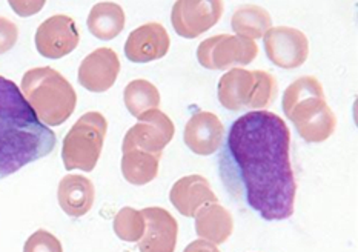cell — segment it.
<instances>
[{"label": "cell", "mask_w": 358, "mask_h": 252, "mask_svg": "<svg viewBox=\"0 0 358 252\" xmlns=\"http://www.w3.org/2000/svg\"><path fill=\"white\" fill-rule=\"evenodd\" d=\"M127 22L123 8L114 2H100L91 8L88 15L90 33L99 41H113L117 37Z\"/></svg>", "instance_id": "obj_19"}, {"label": "cell", "mask_w": 358, "mask_h": 252, "mask_svg": "<svg viewBox=\"0 0 358 252\" xmlns=\"http://www.w3.org/2000/svg\"><path fill=\"white\" fill-rule=\"evenodd\" d=\"M20 91L38 120L46 126H60L73 115L77 94L57 69L50 66L33 68L22 77Z\"/></svg>", "instance_id": "obj_4"}, {"label": "cell", "mask_w": 358, "mask_h": 252, "mask_svg": "<svg viewBox=\"0 0 358 252\" xmlns=\"http://www.w3.org/2000/svg\"><path fill=\"white\" fill-rule=\"evenodd\" d=\"M114 232L123 241H138L145 232V218L142 211L134 208L120 209L114 218Z\"/></svg>", "instance_id": "obj_23"}, {"label": "cell", "mask_w": 358, "mask_h": 252, "mask_svg": "<svg viewBox=\"0 0 358 252\" xmlns=\"http://www.w3.org/2000/svg\"><path fill=\"white\" fill-rule=\"evenodd\" d=\"M120 59L111 48H97L79 66V83L91 92H105L117 80Z\"/></svg>", "instance_id": "obj_13"}, {"label": "cell", "mask_w": 358, "mask_h": 252, "mask_svg": "<svg viewBox=\"0 0 358 252\" xmlns=\"http://www.w3.org/2000/svg\"><path fill=\"white\" fill-rule=\"evenodd\" d=\"M183 139L194 154L211 155L219 151L223 144L224 126L215 114L199 111L186 123Z\"/></svg>", "instance_id": "obj_15"}, {"label": "cell", "mask_w": 358, "mask_h": 252, "mask_svg": "<svg viewBox=\"0 0 358 252\" xmlns=\"http://www.w3.org/2000/svg\"><path fill=\"white\" fill-rule=\"evenodd\" d=\"M257 54H259V46L255 41L229 34L209 37L197 48L200 65L213 71H227L229 68L249 65Z\"/></svg>", "instance_id": "obj_7"}, {"label": "cell", "mask_w": 358, "mask_h": 252, "mask_svg": "<svg viewBox=\"0 0 358 252\" xmlns=\"http://www.w3.org/2000/svg\"><path fill=\"white\" fill-rule=\"evenodd\" d=\"M183 252H220V249L211 241L199 239V240H194L192 243H189V245L185 248Z\"/></svg>", "instance_id": "obj_27"}, {"label": "cell", "mask_w": 358, "mask_h": 252, "mask_svg": "<svg viewBox=\"0 0 358 252\" xmlns=\"http://www.w3.org/2000/svg\"><path fill=\"white\" fill-rule=\"evenodd\" d=\"M231 27L237 36L255 41V38H262L264 33L272 28V19L262 6L243 5L232 14Z\"/></svg>", "instance_id": "obj_21"}, {"label": "cell", "mask_w": 358, "mask_h": 252, "mask_svg": "<svg viewBox=\"0 0 358 252\" xmlns=\"http://www.w3.org/2000/svg\"><path fill=\"white\" fill-rule=\"evenodd\" d=\"M145 218L143 237L138 240L140 252H174L178 237V223L165 208L142 209Z\"/></svg>", "instance_id": "obj_12"}, {"label": "cell", "mask_w": 358, "mask_h": 252, "mask_svg": "<svg viewBox=\"0 0 358 252\" xmlns=\"http://www.w3.org/2000/svg\"><path fill=\"white\" fill-rule=\"evenodd\" d=\"M171 46L168 31L162 23L150 22L136 28L124 43V56L132 63H148L165 57Z\"/></svg>", "instance_id": "obj_14"}, {"label": "cell", "mask_w": 358, "mask_h": 252, "mask_svg": "<svg viewBox=\"0 0 358 252\" xmlns=\"http://www.w3.org/2000/svg\"><path fill=\"white\" fill-rule=\"evenodd\" d=\"M122 174L128 183L142 186L157 177L160 155L137 151V149H122Z\"/></svg>", "instance_id": "obj_20"}, {"label": "cell", "mask_w": 358, "mask_h": 252, "mask_svg": "<svg viewBox=\"0 0 358 252\" xmlns=\"http://www.w3.org/2000/svg\"><path fill=\"white\" fill-rule=\"evenodd\" d=\"M291 131L275 113L249 111L231 125L219 155L223 185L237 203L268 222L292 217L297 182Z\"/></svg>", "instance_id": "obj_1"}, {"label": "cell", "mask_w": 358, "mask_h": 252, "mask_svg": "<svg viewBox=\"0 0 358 252\" xmlns=\"http://www.w3.org/2000/svg\"><path fill=\"white\" fill-rule=\"evenodd\" d=\"M19 41V28L10 19L0 15V54H5L14 48Z\"/></svg>", "instance_id": "obj_25"}, {"label": "cell", "mask_w": 358, "mask_h": 252, "mask_svg": "<svg viewBox=\"0 0 358 252\" xmlns=\"http://www.w3.org/2000/svg\"><path fill=\"white\" fill-rule=\"evenodd\" d=\"M283 111L308 144H322L337 128V117L326 104L323 86L313 76H303L287 86Z\"/></svg>", "instance_id": "obj_3"}, {"label": "cell", "mask_w": 358, "mask_h": 252, "mask_svg": "<svg viewBox=\"0 0 358 252\" xmlns=\"http://www.w3.org/2000/svg\"><path fill=\"white\" fill-rule=\"evenodd\" d=\"M169 200L185 217H194L201 206L219 202L208 180L199 174L178 178L171 188Z\"/></svg>", "instance_id": "obj_16"}, {"label": "cell", "mask_w": 358, "mask_h": 252, "mask_svg": "<svg viewBox=\"0 0 358 252\" xmlns=\"http://www.w3.org/2000/svg\"><path fill=\"white\" fill-rule=\"evenodd\" d=\"M56 134L38 120L20 88L0 76V180L50 155Z\"/></svg>", "instance_id": "obj_2"}, {"label": "cell", "mask_w": 358, "mask_h": 252, "mask_svg": "<svg viewBox=\"0 0 358 252\" xmlns=\"http://www.w3.org/2000/svg\"><path fill=\"white\" fill-rule=\"evenodd\" d=\"M174 123L160 109H151L138 117V122L124 134L122 149L163 155V149L174 139Z\"/></svg>", "instance_id": "obj_8"}, {"label": "cell", "mask_w": 358, "mask_h": 252, "mask_svg": "<svg viewBox=\"0 0 358 252\" xmlns=\"http://www.w3.org/2000/svg\"><path fill=\"white\" fill-rule=\"evenodd\" d=\"M268 59L283 69L301 66L309 56V41L301 31L289 27L269 28L263 36Z\"/></svg>", "instance_id": "obj_11"}, {"label": "cell", "mask_w": 358, "mask_h": 252, "mask_svg": "<svg viewBox=\"0 0 358 252\" xmlns=\"http://www.w3.org/2000/svg\"><path fill=\"white\" fill-rule=\"evenodd\" d=\"M123 102L129 114L138 119L146 111L159 109L160 92L157 86L151 82L145 80V78H137V80H132L127 85L123 91Z\"/></svg>", "instance_id": "obj_22"}, {"label": "cell", "mask_w": 358, "mask_h": 252, "mask_svg": "<svg viewBox=\"0 0 358 252\" xmlns=\"http://www.w3.org/2000/svg\"><path fill=\"white\" fill-rule=\"evenodd\" d=\"M108 122L103 114L90 111L77 120L68 131L62 146V159L68 171H92L102 154Z\"/></svg>", "instance_id": "obj_6"}, {"label": "cell", "mask_w": 358, "mask_h": 252, "mask_svg": "<svg viewBox=\"0 0 358 252\" xmlns=\"http://www.w3.org/2000/svg\"><path fill=\"white\" fill-rule=\"evenodd\" d=\"M8 4L19 18H31L43 10L46 0H8Z\"/></svg>", "instance_id": "obj_26"}, {"label": "cell", "mask_w": 358, "mask_h": 252, "mask_svg": "<svg viewBox=\"0 0 358 252\" xmlns=\"http://www.w3.org/2000/svg\"><path fill=\"white\" fill-rule=\"evenodd\" d=\"M277 92L278 83L268 71H248L243 68H232L220 77L219 88H217L219 102L229 111L264 109L272 105Z\"/></svg>", "instance_id": "obj_5"}, {"label": "cell", "mask_w": 358, "mask_h": 252, "mask_svg": "<svg viewBox=\"0 0 358 252\" xmlns=\"http://www.w3.org/2000/svg\"><path fill=\"white\" fill-rule=\"evenodd\" d=\"M34 41L41 56L57 60L71 54L79 46L80 34L73 18L56 14L38 25Z\"/></svg>", "instance_id": "obj_10"}, {"label": "cell", "mask_w": 358, "mask_h": 252, "mask_svg": "<svg viewBox=\"0 0 358 252\" xmlns=\"http://www.w3.org/2000/svg\"><path fill=\"white\" fill-rule=\"evenodd\" d=\"M94 185L83 176H66L59 183V204L68 216L82 217L94 203Z\"/></svg>", "instance_id": "obj_18"}, {"label": "cell", "mask_w": 358, "mask_h": 252, "mask_svg": "<svg viewBox=\"0 0 358 252\" xmlns=\"http://www.w3.org/2000/svg\"><path fill=\"white\" fill-rule=\"evenodd\" d=\"M196 232L200 239L223 245L234 231V218L219 203H209L196 212Z\"/></svg>", "instance_id": "obj_17"}, {"label": "cell", "mask_w": 358, "mask_h": 252, "mask_svg": "<svg viewBox=\"0 0 358 252\" xmlns=\"http://www.w3.org/2000/svg\"><path fill=\"white\" fill-rule=\"evenodd\" d=\"M23 252H64V249L52 234L41 230L28 239Z\"/></svg>", "instance_id": "obj_24"}, {"label": "cell", "mask_w": 358, "mask_h": 252, "mask_svg": "<svg viewBox=\"0 0 358 252\" xmlns=\"http://www.w3.org/2000/svg\"><path fill=\"white\" fill-rule=\"evenodd\" d=\"M223 11V0H177L171 23L178 36L196 38L219 23Z\"/></svg>", "instance_id": "obj_9"}]
</instances>
